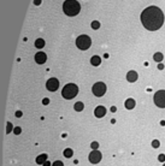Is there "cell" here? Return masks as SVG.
<instances>
[{"label":"cell","mask_w":165,"mask_h":166,"mask_svg":"<svg viewBox=\"0 0 165 166\" xmlns=\"http://www.w3.org/2000/svg\"><path fill=\"white\" fill-rule=\"evenodd\" d=\"M141 23L149 31H155L164 23V13L158 6H148L141 12Z\"/></svg>","instance_id":"cell-1"},{"label":"cell","mask_w":165,"mask_h":166,"mask_svg":"<svg viewBox=\"0 0 165 166\" xmlns=\"http://www.w3.org/2000/svg\"><path fill=\"white\" fill-rule=\"evenodd\" d=\"M63 11L69 17L77 16L81 11V5L77 0H65L63 4Z\"/></svg>","instance_id":"cell-2"},{"label":"cell","mask_w":165,"mask_h":166,"mask_svg":"<svg viewBox=\"0 0 165 166\" xmlns=\"http://www.w3.org/2000/svg\"><path fill=\"white\" fill-rule=\"evenodd\" d=\"M77 94H78V87H77L76 84H74V83H68L65 87L63 88V90H61L63 98L66 100L74 99Z\"/></svg>","instance_id":"cell-3"},{"label":"cell","mask_w":165,"mask_h":166,"mask_svg":"<svg viewBox=\"0 0 165 166\" xmlns=\"http://www.w3.org/2000/svg\"><path fill=\"white\" fill-rule=\"evenodd\" d=\"M92 45V40L88 35H80L76 39V46L77 48H80L81 51H86L88 50Z\"/></svg>","instance_id":"cell-4"},{"label":"cell","mask_w":165,"mask_h":166,"mask_svg":"<svg viewBox=\"0 0 165 166\" xmlns=\"http://www.w3.org/2000/svg\"><path fill=\"white\" fill-rule=\"evenodd\" d=\"M153 101L157 107L159 108H165V90H158L154 94Z\"/></svg>","instance_id":"cell-5"},{"label":"cell","mask_w":165,"mask_h":166,"mask_svg":"<svg viewBox=\"0 0 165 166\" xmlns=\"http://www.w3.org/2000/svg\"><path fill=\"white\" fill-rule=\"evenodd\" d=\"M106 84L104 82H96L95 84L93 86V88H92V92H93V94L95 96H104L105 93H106Z\"/></svg>","instance_id":"cell-6"},{"label":"cell","mask_w":165,"mask_h":166,"mask_svg":"<svg viewBox=\"0 0 165 166\" xmlns=\"http://www.w3.org/2000/svg\"><path fill=\"white\" fill-rule=\"evenodd\" d=\"M101 158H103V154L100 153L99 150H92L88 155V160L92 162V164H98L101 161Z\"/></svg>","instance_id":"cell-7"},{"label":"cell","mask_w":165,"mask_h":166,"mask_svg":"<svg viewBox=\"0 0 165 166\" xmlns=\"http://www.w3.org/2000/svg\"><path fill=\"white\" fill-rule=\"evenodd\" d=\"M46 87H47V89H48L50 92H55L57 89L59 88V81L54 77L50 78V79L47 81V83H46Z\"/></svg>","instance_id":"cell-8"},{"label":"cell","mask_w":165,"mask_h":166,"mask_svg":"<svg viewBox=\"0 0 165 166\" xmlns=\"http://www.w3.org/2000/svg\"><path fill=\"white\" fill-rule=\"evenodd\" d=\"M47 60V55L45 54L44 52H38L36 54H35V61L38 63V64H45Z\"/></svg>","instance_id":"cell-9"},{"label":"cell","mask_w":165,"mask_h":166,"mask_svg":"<svg viewBox=\"0 0 165 166\" xmlns=\"http://www.w3.org/2000/svg\"><path fill=\"white\" fill-rule=\"evenodd\" d=\"M94 114L96 118H103V117L106 114V108L104 106H98L95 110H94Z\"/></svg>","instance_id":"cell-10"},{"label":"cell","mask_w":165,"mask_h":166,"mask_svg":"<svg viewBox=\"0 0 165 166\" xmlns=\"http://www.w3.org/2000/svg\"><path fill=\"white\" fill-rule=\"evenodd\" d=\"M138 77H139V75H138V72L136 71H134V70H131V71H129L127 73V79H128V82H136L138 81Z\"/></svg>","instance_id":"cell-11"},{"label":"cell","mask_w":165,"mask_h":166,"mask_svg":"<svg viewBox=\"0 0 165 166\" xmlns=\"http://www.w3.org/2000/svg\"><path fill=\"white\" fill-rule=\"evenodd\" d=\"M124 105H125V108H127V110H133V108L135 107V105H136V102H135V100L134 99L129 98V99L125 100Z\"/></svg>","instance_id":"cell-12"},{"label":"cell","mask_w":165,"mask_h":166,"mask_svg":"<svg viewBox=\"0 0 165 166\" xmlns=\"http://www.w3.org/2000/svg\"><path fill=\"white\" fill-rule=\"evenodd\" d=\"M100 63H101V59H100L99 55H93V57L90 58V64H92L93 66H99Z\"/></svg>","instance_id":"cell-13"},{"label":"cell","mask_w":165,"mask_h":166,"mask_svg":"<svg viewBox=\"0 0 165 166\" xmlns=\"http://www.w3.org/2000/svg\"><path fill=\"white\" fill-rule=\"evenodd\" d=\"M46 161H47V154H45V153L39 155L38 158H36V164H39V165H44Z\"/></svg>","instance_id":"cell-14"},{"label":"cell","mask_w":165,"mask_h":166,"mask_svg":"<svg viewBox=\"0 0 165 166\" xmlns=\"http://www.w3.org/2000/svg\"><path fill=\"white\" fill-rule=\"evenodd\" d=\"M74 108H75V111H77V112H81V111H83V108H84V105H83L82 101H77L76 104H75V106H74Z\"/></svg>","instance_id":"cell-15"},{"label":"cell","mask_w":165,"mask_h":166,"mask_svg":"<svg viewBox=\"0 0 165 166\" xmlns=\"http://www.w3.org/2000/svg\"><path fill=\"white\" fill-rule=\"evenodd\" d=\"M45 46V40L44 39H36V41H35V47L36 48H42Z\"/></svg>","instance_id":"cell-16"},{"label":"cell","mask_w":165,"mask_h":166,"mask_svg":"<svg viewBox=\"0 0 165 166\" xmlns=\"http://www.w3.org/2000/svg\"><path fill=\"white\" fill-rule=\"evenodd\" d=\"M154 60L157 61V63H160V61L163 60V59H164V55L161 54V53H160V52H157V53H154Z\"/></svg>","instance_id":"cell-17"},{"label":"cell","mask_w":165,"mask_h":166,"mask_svg":"<svg viewBox=\"0 0 165 166\" xmlns=\"http://www.w3.org/2000/svg\"><path fill=\"white\" fill-rule=\"evenodd\" d=\"M72 155H74V150H72L71 148H66V149L64 150V156H65V158H71Z\"/></svg>","instance_id":"cell-18"},{"label":"cell","mask_w":165,"mask_h":166,"mask_svg":"<svg viewBox=\"0 0 165 166\" xmlns=\"http://www.w3.org/2000/svg\"><path fill=\"white\" fill-rule=\"evenodd\" d=\"M92 28H93L94 30H98L100 28V22H98V21H93L92 22Z\"/></svg>","instance_id":"cell-19"},{"label":"cell","mask_w":165,"mask_h":166,"mask_svg":"<svg viewBox=\"0 0 165 166\" xmlns=\"http://www.w3.org/2000/svg\"><path fill=\"white\" fill-rule=\"evenodd\" d=\"M12 130H13V129H12V124L10 122H7L6 123V134H10Z\"/></svg>","instance_id":"cell-20"},{"label":"cell","mask_w":165,"mask_h":166,"mask_svg":"<svg viewBox=\"0 0 165 166\" xmlns=\"http://www.w3.org/2000/svg\"><path fill=\"white\" fill-rule=\"evenodd\" d=\"M90 148H92V149H93V150H96V149H98V148H99V143H98L96 141H94V142H92V143H90Z\"/></svg>","instance_id":"cell-21"},{"label":"cell","mask_w":165,"mask_h":166,"mask_svg":"<svg viewBox=\"0 0 165 166\" xmlns=\"http://www.w3.org/2000/svg\"><path fill=\"white\" fill-rule=\"evenodd\" d=\"M21 133H22V128H21V127L13 128V134H15V135H19Z\"/></svg>","instance_id":"cell-22"},{"label":"cell","mask_w":165,"mask_h":166,"mask_svg":"<svg viewBox=\"0 0 165 166\" xmlns=\"http://www.w3.org/2000/svg\"><path fill=\"white\" fill-rule=\"evenodd\" d=\"M159 146H160V142L158 140H153L152 141V147L153 148H159Z\"/></svg>","instance_id":"cell-23"},{"label":"cell","mask_w":165,"mask_h":166,"mask_svg":"<svg viewBox=\"0 0 165 166\" xmlns=\"http://www.w3.org/2000/svg\"><path fill=\"white\" fill-rule=\"evenodd\" d=\"M52 166H64V164H63L60 160H57V161H54V162L52 164Z\"/></svg>","instance_id":"cell-24"},{"label":"cell","mask_w":165,"mask_h":166,"mask_svg":"<svg viewBox=\"0 0 165 166\" xmlns=\"http://www.w3.org/2000/svg\"><path fill=\"white\" fill-rule=\"evenodd\" d=\"M158 160H159L160 162H164L165 161V154H159L158 155Z\"/></svg>","instance_id":"cell-25"},{"label":"cell","mask_w":165,"mask_h":166,"mask_svg":"<svg viewBox=\"0 0 165 166\" xmlns=\"http://www.w3.org/2000/svg\"><path fill=\"white\" fill-rule=\"evenodd\" d=\"M48 104H50V99H48V98L42 99V105H48Z\"/></svg>","instance_id":"cell-26"},{"label":"cell","mask_w":165,"mask_h":166,"mask_svg":"<svg viewBox=\"0 0 165 166\" xmlns=\"http://www.w3.org/2000/svg\"><path fill=\"white\" fill-rule=\"evenodd\" d=\"M41 3H42V0H34V5H36V6L41 5Z\"/></svg>","instance_id":"cell-27"},{"label":"cell","mask_w":165,"mask_h":166,"mask_svg":"<svg viewBox=\"0 0 165 166\" xmlns=\"http://www.w3.org/2000/svg\"><path fill=\"white\" fill-rule=\"evenodd\" d=\"M22 114H23L22 111H17V112H16V117H17V118H21V117H22Z\"/></svg>","instance_id":"cell-28"},{"label":"cell","mask_w":165,"mask_h":166,"mask_svg":"<svg viewBox=\"0 0 165 166\" xmlns=\"http://www.w3.org/2000/svg\"><path fill=\"white\" fill-rule=\"evenodd\" d=\"M158 69H159V70H163V69H164V65H163V64H158Z\"/></svg>","instance_id":"cell-29"},{"label":"cell","mask_w":165,"mask_h":166,"mask_svg":"<svg viewBox=\"0 0 165 166\" xmlns=\"http://www.w3.org/2000/svg\"><path fill=\"white\" fill-rule=\"evenodd\" d=\"M116 111H117V107L116 106H112L111 107V112H116Z\"/></svg>","instance_id":"cell-30"},{"label":"cell","mask_w":165,"mask_h":166,"mask_svg":"<svg viewBox=\"0 0 165 166\" xmlns=\"http://www.w3.org/2000/svg\"><path fill=\"white\" fill-rule=\"evenodd\" d=\"M44 166H51V162L50 161H46V162L44 164Z\"/></svg>","instance_id":"cell-31"},{"label":"cell","mask_w":165,"mask_h":166,"mask_svg":"<svg viewBox=\"0 0 165 166\" xmlns=\"http://www.w3.org/2000/svg\"><path fill=\"white\" fill-rule=\"evenodd\" d=\"M160 125H161V127H165V120H161V122H160Z\"/></svg>","instance_id":"cell-32"},{"label":"cell","mask_w":165,"mask_h":166,"mask_svg":"<svg viewBox=\"0 0 165 166\" xmlns=\"http://www.w3.org/2000/svg\"><path fill=\"white\" fill-rule=\"evenodd\" d=\"M163 166H165V164H164V165H163Z\"/></svg>","instance_id":"cell-33"}]
</instances>
